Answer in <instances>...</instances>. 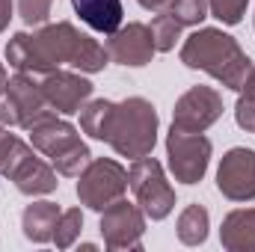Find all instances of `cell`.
<instances>
[{"label": "cell", "mask_w": 255, "mask_h": 252, "mask_svg": "<svg viewBox=\"0 0 255 252\" xmlns=\"http://www.w3.org/2000/svg\"><path fill=\"white\" fill-rule=\"evenodd\" d=\"M6 63L24 74H48L71 65L83 74H98L110 63V54L89 33H80L71 21L42 24L36 33H15L6 45Z\"/></svg>", "instance_id": "1"}, {"label": "cell", "mask_w": 255, "mask_h": 252, "mask_svg": "<svg viewBox=\"0 0 255 252\" xmlns=\"http://www.w3.org/2000/svg\"><path fill=\"white\" fill-rule=\"evenodd\" d=\"M80 127L92 139L107 142L119 157H145L157 145V110L151 101L133 95L125 101H86L80 110Z\"/></svg>", "instance_id": "2"}, {"label": "cell", "mask_w": 255, "mask_h": 252, "mask_svg": "<svg viewBox=\"0 0 255 252\" xmlns=\"http://www.w3.org/2000/svg\"><path fill=\"white\" fill-rule=\"evenodd\" d=\"M181 63L187 68L205 71L214 80H220L226 89H241L253 71V60L238 45L235 36L217 30V27H199L181 45Z\"/></svg>", "instance_id": "3"}, {"label": "cell", "mask_w": 255, "mask_h": 252, "mask_svg": "<svg viewBox=\"0 0 255 252\" xmlns=\"http://www.w3.org/2000/svg\"><path fill=\"white\" fill-rule=\"evenodd\" d=\"M0 175L9 178L24 196H48L60 184L57 169L48 160L36 157V151L9 130L0 142Z\"/></svg>", "instance_id": "4"}, {"label": "cell", "mask_w": 255, "mask_h": 252, "mask_svg": "<svg viewBox=\"0 0 255 252\" xmlns=\"http://www.w3.org/2000/svg\"><path fill=\"white\" fill-rule=\"evenodd\" d=\"M128 187L133 190L136 205L148 220H166L175 208V190L166 181V172L160 160L154 157H136L128 169Z\"/></svg>", "instance_id": "5"}, {"label": "cell", "mask_w": 255, "mask_h": 252, "mask_svg": "<svg viewBox=\"0 0 255 252\" xmlns=\"http://www.w3.org/2000/svg\"><path fill=\"white\" fill-rule=\"evenodd\" d=\"M128 193V169L113 157H95L77 175V199L92 211H104Z\"/></svg>", "instance_id": "6"}, {"label": "cell", "mask_w": 255, "mask_h": 252, "mask_svg": "<svg viewBox=\"0 0 255 252\" xmlns=\"http://www.w3.org/2000/svg\"><path fill=\"white\" fill-rule=\"evenodd\" d=\"M211 151H214V145L205 133H190V130H178V127H169V133H166L169 169H172L175 181H181V184H199L205 178Z\"/></svg>", "instance_id": "7"}, {"label": "cell", "mask_w": 255, "mask_h": 252, "mask_svg": "<svg viewBox=\"0 0 255 252\" xmlns=\"http://www.w3.org/2000/svg\"><path fill=\"white\" fill-rule=\"evenodd\" d=\"M101 238L104 247L113 252L122 250H142V235H145V214L139 205L128 202L125 196L101 211Z\"/></svg>", "instance_id": "8"}, {"label": "cell", "mask_w": 255, "mask_h": 252, "mask_svg": "<svg viewBox=\"0 0 255 252\" xmlns=\"http://www.w3.org/2000/svg\"><path fill=\"white\" fill-rule=\"evenodd\" d=\"M220 116H223V95L211 86H193L175 101L172 127L205 133L214 122H220Z\"/></svg>", "instance_id": "9"}, {"label": "cell", "mask_w": 255, "mask_h": 252, "mask_svg": "<svg viewBox=\"0 0 255 252\" xmlns=\"http://www.w3.org/2000/svg\"><path fill=\"white\" fill-rule=\"evenodd\" d=\"M217 187L232 202H253L255 199V151L247 145L229 148L217 169Z\"/></svg>", "instance_id": "10"}, {"label": "cell", "mask_w": 255, "mask_h": 252, "mask_svg": "<svg viewBox=\"0 0 255 252\" xmlns=\"http://www.w3.org/2000/svg\"><path fill=\"white\" fill-rule=\"evenodd\" d=\"M42 92L51 104V110H57L60 116H74L83 110V104L92 98V83L83 77V71H65L54 68L48 74H42Z\"/></svg>", "instance_id": "11"}, {"label": "cell", "mask_w": 255, "mask_h": 252, "mask_svg": "<svg viewBox=\"0 0 255 252\" xmlns=\"http://www.w3.org/2000/svg\"><path fill=\"white\" fill-rule=\"evenodd\" d=\"M104 48H107V54H110L113 63L130 65V68H142V65H148L151 60H154V54H157L148 24H139V21L122 24L116 33H110Z\"/></svg>", "instance_id": "12"}, {"label": "cell", "mask_w": 255, "mask_h": 252, "mask_svg": "<svg viewBox=\"0 0 255 252\" xmlns=\"http://www.w3.org/2000/svg\"><path fill=\"white\" fill-rule=\"evenodd\" d=\"M9 98H12V107H15V116H18V127H24V130H30L42 119H48L51 113H57V110H51L36 74L15 71L9 77Z\"/></svg>", "instance_id": "13"}, {"label": "cell", "mask_w": 255, "mask_h": 252, "mask_svg": "<svg viewBox=\"0 0 255 252\" xmlns=\"http://www.w3.org/2000/svg\"><path fill=\"white\" fill-rule=\"evenodd\" d=\"M30 142L39 154H45L48 160H57L60 154H65L68 148H74L83 139L71 122H65L60 113H51L48 119H42L39 125L30 127Z\"/></svg>", "instance_id": "14"}, {"label": "cell", "mask_w": 255, "mask_h": 252, "mask_svg": "<svg viewBox=\"0 0 255 252\" xmlns=\"http://www.w3.org/2000/svg\"><path fill=\"white\" fill-rule=\"evenodd\" d=\"M71 6H74V15L101 36L116 33L125 18L122 0H71Z\"/></svg>", "instance_id": "15"}, {"label": "cell", "mask_w": 255, "mask_h": 252, "mask_svg": "<svg viewBox=\"0 0 255 252\" xmlns=\"http://www.w3.org/2000/svg\"><path fill=\"white\" fill-rule=\"evenodd\" d=\"M60 205L57 202H33L24 208L21 214V229H24V238L33 241V244H51L54 241V229H57V220H60Z\"/></svg>", "instance_id": "16"}, {"label": "cell", "mask_w": 255, "mask_h": 252, "mask_svg": "<svg viewBox=\"0 0 255 252\" xmlns=\"http://www.w3.org/2000/svg\"><path fill=\"white\" fill-rule=\"evenodd\" d=\"M220 241L229 252H255V208H238L223 220Z\"/></svg>", "instance_id": "17"}, {"label": "cell", "mask_w": 255, "mask_h": 252, "mask_svg": "<svg viewBox=\"0 0 255 252\" xmlns=\"http://www.w3.org/2000/svg\"><path fill=\"white\" fill-rule=\"evenodd\" d=\"M208 229H211V217L202 205H187L181 214H178V241L184 247H202L208 241Z\"/></svg>", "instance_id": "18"}, {"label": "cell", "mask_w": 255, "mask_h": 252, "mask_svg": "<svg viewBox=\"0 0 255 252\" xmlns=\"http://www.w3.org/2000/svg\"><path fill=\"white\" fill-rule=\"evenodd\" d=\"M181 27H184V24H181L169 9H160V12L151 18V24H148L151 39H154V48H157L160 54L172 51V48H175V42L181 39Z\"/></svg>", "instance_id": "19"}, {"label": "cell", "mask_w": 255, "mask_h": 252, "mask_svg": "<svg viewBox=\"0 0 255 252\" xmlns=\"http://www.w3.org/2000/svg\"><path fill=\"white\" fill-rule=\"evenodd\" d=\"M235 119L247 133H255V65L247 77V83L238 89V104H235Z\"/></svg>", "instance_id": "20"}, {"label": "cell", "mask_w": 255, "mask_h": 252, "mask_svg": "<svg viewBox=\"0 0 255 252\" xmlns=\"http://www.w3.org/2000/svg\"><path fill=\"white\" fill-rule=\"evenodd\" d=\"M80 232H83V214H80V208L63 211L60 220H57V229H54V244H57V250H68V247L80 238Z\"/></svg>", "instance_id": "21"}, {"label": "cell", "mask_w": 255, "mask_h": 252, "mask_svg": "<svg viewBox=\"0 0 255 252\" xmlns=\"http://www.w3.org/2000/svg\"><path fill=\"white\" fill-rule=\"evenodd\" d=\"M184 27H199L208 18V0H169L166 6Z\"/></svg>", "instance_id": "22"}, {"label": "cell", "mask_w": 255, "mask_h": 252, "mask_svg": "<svg viewBox=\"0 0 255 252\" xmlns=\"http://www.w3.org/2000/svg\"><path fill=\"white\" fill-rule=\"evenodd\" d=\"M247 6H250V0H208V12L217 21H223L226 27L241 24L247 15Z\"/></svg>", "instance_id": "23"}, {"label": "cell", "mask_w": 255, "mask_h": 252, "mask_svg": "<svg viewBox=\"0 0 255 252\" xmlns=\"http://www.w3.org/2000/svg\"><path fill=\"white\" fill-rule=\"evenodd\" d=\"M15 6H18V15L27 27H42L51 15L54 0H15Z\"/></svg>", "instance_id": "24"}, {"label": "cell", "mask_w": 255, "mask_h": 252, "mask_svg": "<svg viewBox=\"0 0 255 252\" xmlns=\"http://www.w3.org/2000/svg\"><path fill=\"white\" fill-rule=\"evenodd\" d=\"M12 9H15V0H0V33L9 27V21H12Z\"/></svg>", "instance_id": "25"}, {"label": "cell", "mask_w": 255, "mask_h": 252, "mask_svg": "<svg viewBox=\"0 0 255 252\" xmlns=\"http://www.w3.org/2000/svg\"><path fill=\"white\" fill-rule=\"evenodd\" d=\"M142 9H148V12H160V9H166L169 6V0H136Z\"/></svg>", "instance_id": "26"}, {"label": "cell", "mask_w": 255, "mask_h": 252, "mask_svg": "<svg viewBox=\"0 0 255 252\" xmlns=\"http://www.w3.org/2000/svg\"><path fill=\"white\" fill-rule=\"evenodd\" d=\"M3 136H6V125H0V142H3Z\"/></svg>", "instance_id": "27"}, {"label": "cell", "mask_w": 255, "mask_h": 252, "mask_svg": "<svg viewBox=\"0 0 255 252\" xmlns=\"http://www.w3.org/2000/svg\"><path fill=\"white\" fill-rule=\"evenodd\" d=\"M0 65H3V63H0Z\"/></svg>", "instance_id": "28"}]
</instances>
